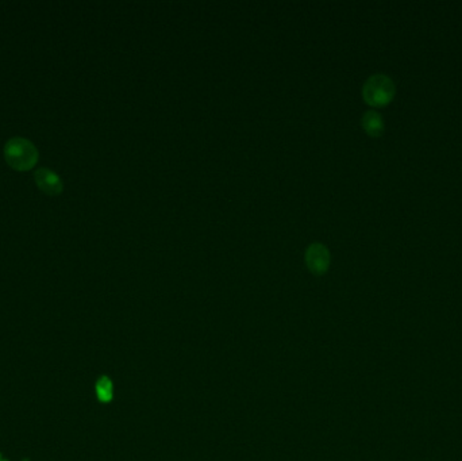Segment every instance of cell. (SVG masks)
Here are the masks:
<instances>
[{"mask_svg":"<svg viewBox=\"0 0 462 461\" xmlns=\"http://www.w3.org/2000/svg\"><path fill=\"white\" fill-rule=\"evenodd\" d=\"M38 157V149L26 138L15 137L4 145L6 162L15 171L28 172L35 167Z\"/></svg>","mask_w":462,"mask_h":461,"instance_id":"6da1fadb","label":"cell"},{"mask_svg":"<svg viewBox=\"0 0 462 461\" xmlns=\"http://www.w3.org/2000/svg\"><path fill=\"white\" fill-rule=\"evenodd\" d=\"M396 94V87L390 76L376 73L368 77L362 87V96L372 107H383L392 101Z\"/></svg>","mask_w":462,"mask_h":461,"instance_id":"7a4b0ae2","label":"cell"},{"mask_svg":"<svg viewBox=\"0 0 462 461\" xmlns=\"http://www.w3.org/2000/svg\"><path fill=\"white\" fill-rule=\"evenodd\" d=\"M305 265L315 274H325L330 265V252L323 244H311L305 250Z\"/></svg>","mask_w":462,"mask_h":461,"instance_id":"3957f363","label":"cell"},{"mask_svg":"<svg viewBox=\"0 0 462 461\" xmlns=\"http://www.w3.org/2000/svg\"><path fill=\"white\" fill-rule=\"evenodd\" d=\"M34 179L38 188L50 196H57L64 191V183L57 173L49 168H40L34 173Z\"/></svg>","mask_w":462,"mask_h":461,"instance_id":"277c9868","label":"cell"},{"mask_svg":"<svg viewBox=\"0 0 462 461\" xmlns=\"http://www.w3.org/2000/svg\"><path fill=\"white\" fill-rule=\"evenodd\" d=\"M362 128L364 130L371 135V137H380L384 129H385V123L384 119L380 113H377L375 110H369L366 111L361 119Z\"/></svg>","mask_w":462,"mask_h":461,"instance_id":"5b68a950","label":"cell"},{"mask_svg":"<svg viewBox=\"0 0 462 461\" xmlns=\"http://www.w3.org/2000/svg\"><path fill=\"white\" fill-rule=\"evenodd\" d=\"M95 392L101 404L111 402V399L114 396V386H113L111 379L108 376H101L96 382Z\"/></svg>","mask_w":462,"mask_h":461,"instance_id":"8992f818","label":"cell"}]
</instances>
